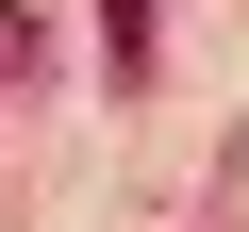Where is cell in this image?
<instances>
[{
  "instance_id": "cell-1",
  "label": "cell",
  "mask_w": 249,
  "mask_h": 232,
  "mask_svg": "<svg viewBox=\"0 0 249 232\" xmlns=\"http://www.w3.org/2000/svg\"><path fill=\"white\" fill-rule=\"evenodd\" d=\"M100 66H116V83L150 66V0H100Z\"/></svg>"
},
{
  "instance_id": "cell-2",
  "label": "cell",
  "mask_w": 249,
  "mask_h": 232,
  "mask_svg": "<svg viewBox=\"0 0 249 232\" xmlns=\"http://www.w3.org/2000/svg\"><path fill=\"white\" fill-rule=\"evenodd\" d=\"M50 66V17H34V0H0V83H34Z\"/></svg>"
}]
</instances>
